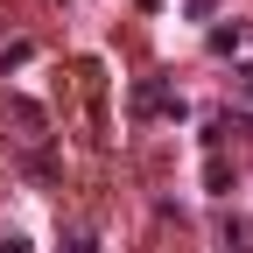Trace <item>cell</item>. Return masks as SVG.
I'll return each mask as SVG.
<instances>
[{
  "instance_id": "obj_1",
  "label": "cell",
  "mask_w": 253,
  "mask_h": 253,
  "mask_svg": "<svg viewBox=\"0 0 253 253\" xmlns=\"http://www.w3.org/2000/svg\"><path fill=\"white\" fill-rule=\"evenodd\" d=\"M0 253H28V239H7V246H0Z\"/></svg>"
},
{
  "instance_id": "obj_2",
  "label": "cell",
  "mask_w": 253,
  "mask_h": 253,
  "mask_svg": "<svg viewBox=\"0 0 253 253\" xmlns=\"http://www.w3.org/2000/svg\"><path fill=\"white\" fill-rule=\"evenodd\" d=\"M239 91H246V99H253V71H239Z\"/></svg>"
},
{
  "instance_id": "obj_3",
  "label": "cell",
  "mask_w": 253,
  "mask_h": 253,
  "mask_svg": "<svg viewBox=\"0 0 253 253\" xmlns=\"http://www.w3.org/2000/svg\"><path fill=\"white\" fill-rule=\"evenodd\" d=\"M225 253H246V246H225Z\"/></svg>"
}]
</instances>
